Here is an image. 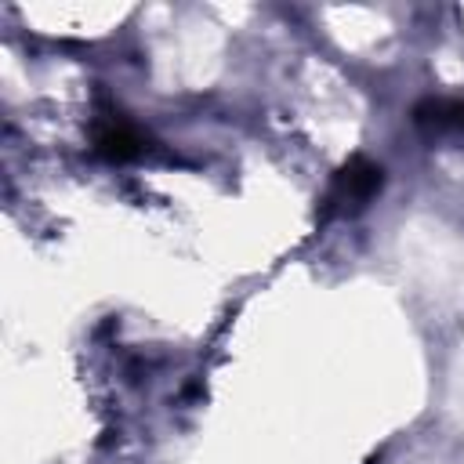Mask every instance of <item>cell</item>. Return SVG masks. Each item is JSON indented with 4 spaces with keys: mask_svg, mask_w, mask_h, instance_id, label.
<instances>
[{
    "mask_svg": "<svg viewBox=\"0 0 464 464\" xmlns=\"http://www.w3.org/2000/svg\"><path fill=\"white\" fill-rule=\"evenodd\" d=\"M384 185V170L366 160V156H352L330 181V192H326V210H359L366 207Z\"/></svg>",
    "mask_w": 464,
    "mask_h": 464,
    "instance_id": "1",
    "label": "cell"
},
{
    "mask_svg": "<svg viewBox=\"0 0 464 464\" xmlns=\"http://www.w3.org/2000/svg\"><path fill=\"white\" fill-rule=\"evenodd\" d=\"M145 149V138L138 134V127H130L127 120H105L98 130H94V152L112 160V163H127L134 156H141Z\"/></svg>",
    "mask_w": 464,
    "mask_h": 464,
    "instance_id": "2",
    "label": "cell"
},
{
    "mask_svg": "<svg viewBox=\"0 0 464 464\" xmlns=\"http://www.w3.org/2000/svg\"><path fill=\"white\" fill-rule=\"evenodd\" d=\"M413 123L424 130H464V98H424L413 105Z\"/></svg>",
    "mask_w": 464,
    "mask_h": 464,
    "instance_id": "3",
    "label": "cell"
}]
</instances>
